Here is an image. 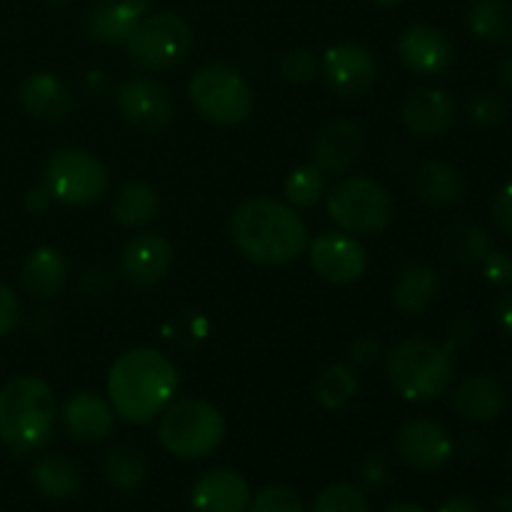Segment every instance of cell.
Segmentation results:
<instances>
[{
    "label": "cell",
    "instance_id": "cell-19",
    "mask_svg": "<svg viewBox=\"0 0 512 512\" xmlns=\"http://www.w3.org/2000/svg\"><path fill=\"white\" fill-rule=\"evenodd\" d=\"M190 500L198 512H245L253 495L243 475L230 468H213L195 480Z\"/></svg>",
    "mask_w": 512,
    "mask_h": 512
},
{
    "label": "cell",
    "instance_id": "cell-37",
    "mask_svg": "<svg viewBox=\"0 0 512 512\" xmlns=\"http://www.w3.org/2000/svg\"><path fill=\"white\" fill-rule=\"evenodd\" d=\"M20 320V300L10 285L0 283V338L10 333Z\"/></svg>",
    "mask_w": 512,
    "mask_h": 512
},
{
    "label": "cell",
    "instance_id": "cell-21",
    "mask_svg": "<svg viewBox=\"0 0 512 512\" xmlns=\"http://www.w3.org/2000/svg\"><path fill=\"white\" fill-rule=\"evenodd\" d=\"M505 405H508V393L503 383L485 373L465 378L453 393L455 413L473 423H490L503 413Z\"/></svg>",
    "mask_w": 512,
    "mask_h": 512
},
{
    "label": "cell",
    "instance_id": "cell-24",
    "mask_svg": "<svg viewBox=\"0 0 512 512\" xmlns=\"http://www.w3.org/2000/svg\"><path fill=\"white\" fill-rule=\"evenodd\" d=\"M413 190L428 205H453L463 198L465 178L455 165L428 160L415 170Z\"/></svg>",
    "mask_w": 512,
    "mask_h": 512
},
{
    "label": "cell",
    "instance_id": "cell-1",
    "mask_svg": "<svg viewBox=\"0 0 512 512\" xmlns=\"http://www.w3.org/2000/svg\"><path fill=\"white\" fill-rule=\"evenodd\" d=\"M178 393V370L160 350L135 348L120 355L108 373V398L125 423H150Z\"/></svg>",
    "mask_w": 512,
    "mask_h": 512
},
{
    "label": "cell",
    "instance_id": "cell-11",
    "mask_svg": "<svg viewBox=\"0 0 512 512\" xmlns=\"http://www.w3.org/2000/svg\"><path fill=\"white\" fill-rule=\"evenodd\" d=\"M320 73L335 95L358 98L373 88L378 63L365 45L340 43L325 50L323 60H320Z\"/></svg>",
    "mask_w": 512,
    "mask_h": 512
},
{
    "label": "cell",
    "instance_id": "cell-22",
    "mask_svg": "<svg viewBox=\"0 0 512 512\" xmlns=\"http://www.w3.org/2000/svg\"><path fill=\"white\" fill-rule=\"evenodd\" d=\"M20 103L28 110L33 118L48 120V123H58L70 113V98L68 88L55 78L53 73H33L20 83Z\"/></svg>",
    "mask_w": 512,
    "mask_h": 512
},
{
    "label": "cell",
    "instance_id": "cell-14",
    "mask_svg": "<svg viewBox=\"0 0 512 512\" xmlns=\"http://www.w3.org/2000/svg\"><path fill=\"white\" fill-rule=\"evenodd\" d=\"M400 63L415 75L433 78L453 65V40L435 25H410L398 38Z\"/></svg>",
    "mask_w": 512,
    "mask_h": 512
},
{
    "label": "cell",
    "instance_id": "cell-32",
    "mask_svg": "<svg viewBox=\"0 0 512 512\" xmlns=\"http://www.w3.org/2000/svg\"><path fill=\"white\" fill-rule=\"evenodd\" d=\"M320 195H323V170L318 165H300L285 180V198L293 208H313Z\"/></svg>",
    "mask_w": 512,
    "mask_h": 512
},
{
    "label": "cell",
    "instance_id": "cell-5",
    "mask_svg": "<svg viewBox=\"0 0 512 512\" xmlns=\"http://www.w3.org/2000/svg\"><path fill=\"white\" fill-rule=\"evenodd\" d=\"M158 438L160 445L175 458H205L223 443V413L208 400H180V403L168 405L163 410Z\"/></svg>",
    "mask_w": 512,
    "mask_h": 512
},
{
    "label": "cell",
    "instance_id": "cell-36",
    "mask_svg": "<svg viewBox=\"0 0 512 512\" xmlns=\"http://www.w3.org/2000/svg\"><path fill=\"white\" fill-rule=\"evenodd\" d=\"M320 73V63L313 53L308 50H290V53L283 55L280 60V75H283L288 83L295 85H305L313 83Z\"/></svg>",
    "mask_w": 512,
    "mask_h": 512
},
{
    "label": "cell",
    "instance_id": "cell-44",
    "mask_svg": "<svg viewBox=\"0 0 512 512\" xmlns=\"http://www.w3.org/2000/svg\"><path fill=\"white\" fill-rule=\"evenodd\" d=\"M50 195H48V190L45 188H33V190H28V195H25V208L30 210V213H45V210H48V203H50Z\"/></svg>",
    "mask_w": 512,
    "mask_h": 512
},
{
    "label": "cell",
    "instance_id": "cell-46",
    "mask_svg": "<svg viewBox=\"0 0 512 512\" xmlns=\"http://www.w3.org/2000/svg\"><path fill=\"white\" fill-rule=\"evenodd\" d=\"M500 83L512 90V53L505 55L503 63H500Z\"/></svg>",
    "mask_w": 512,
    "mask_h": 512
},
{
    "label": "cell",
    "instance_id": "cell-2",
    "mask_svg": "<svg viewBox=\"0 0 512 512\" xmlns=\"http://www.w3.org/2000/svg\"><path fill=\"white\" fill-rule=\"evenodd\" d=\"M230 235L240 253L258 265H285L308 250V228L293 205L248 198L235 208Z\"/></svg>",
    "mask_w": 512,
    "mask_h": 512
},
{
    "label": "cell",
    "instance_id": "cell-39",
    "mask_svg": "<svg viewBox=\"0 0 512 512\" xmlns=\"http://www.w3.org/2000/svg\"><path fill=\"white\" fill-rule=\"evenodd\" d=\"M483 275L493 285L512 283V258L505 253H490L483 260Z\"/></svg>",
    "mask_w": 512,
    "mask_h": 512
},
{
    "label": "cell",
    "instance_id": "cell-43",
    "mask_svg": "<svg viewBox=\"0 0 512 512\" xmlns=\"http://www.w3.org/2000/svg\"><path fill=\"white\" fill-rule=\"evenodd\" d=\"M438 512H483V510H480L478 500L470 498V495H453V498L445 500V503L440 505Z\"/></svg>",
    "mask_w": 512,
    "mask_h": 512
},
{
    "label": "cell",
    "instance_id": "cell-27",
    "mask_svg": "<svg viewBox=\"0 0 512 512\" xmlns=\"http://www.w3.org/2000/svg\"><path fill=\"white\" fill-rule=\"evenodd\" d=\"M438 275L425 265H410L393 285V305L405 315L423 313L438 295Z\"/></svg>",
    "mask_w": 512,
    "mask_h": 512
},
{
    "label": "cell",
    "instance_id": "cell-41",
    "mask_svg": "<svg viewBox=\"0 0 512 512\" xmlns=\"http://www.w3.org/2000/svg\"><path fill=\"white\" fill-rule=\"evenodd\" d=\"M378 353H380V343L373 338H360L350 345V360H353L355 365H363V368H368L370 363H375V360H378Z\"/></svg>",
    "mask_w": 512,
    "mask_h": 512
},
{
    "label": "cell",
    "instance_id": "cell-16",
    "mask_svg": "<svg viewBox=\"0 0 512 512\" xmlns=\"http://www.w3.org/2000/svg\"><path fill=\"white\" fill-rule=\"evenodd\" d=\"M363 155V128L350 118H335L320 128L313 143V165L323 173L343 175Z\"/></svg>",
    "mask_w": 512,
    "mask_h": 512
},
{
    "label": "cell",
    "instance_id": "cell-26",
    "mask_svg": "<svg viewBox=\"0 0 512 512\" xmlns=\"http://www.w3.org/2000/svg\"><path fill=\"white\" fill-rule=\"evenodd\" d=\"M30 480L45 498L65 500L78 493L80 470L73 460L63 455H43L30 468Z\"/></svg>",
    "mask_w": 512,
    "mask_h": 512
},
{
    "label": "cell",
    "instance_id": "cell-20",
    "mask_svg": "<svg viewBox=\"0 0 512 512\" xmlns=\"http://www.w3.org/2000/svg\"><path fill=\"white\" fill-rule=\"evenodd\" d=\"M63 425L70 438L83 443L105 440L115 428V410L95 393H75L63 405Z\"/></svg>",
    "mask_w": 512,
    "mask_h": 512
},
{
    "label": "cell",
    "instance_id": "cell-31",
    "mask_svg": "<svg viewBox=\"0 0 512 512\" xmlns=\"http://www.w3.org/2000/svg\"><path fill=\"white\" fill-rule=\"evenodd\" d=\"M355 395H358V375L345 363L330 365L315 380V400L325 410L343 408Z\"/></svg>",
    "mask_w": 512,
    "mask_h": 512
},
{
    "label": "cell",
    "instance_id": "cell-12",
    "mask_svg": "<svg viewBox=\"0 0 512 512\" xmlns=\"http://www.w3.org/2000/svg\"><path fill=\"white\" fill-rule=\"evenodd\" d=\"M310 268L333 285H348L363 278L368 268L365 248L350 233H323L308 245Z\"/></svg>",
    "mask_w": 512,
    "mask_h": 512
},
{
    "label": "cell",
    "instance_id": "cell-10",
    "mask_svg": "<svg viewBox=\"0 0 512 512\" xmlns=\"http://www.w3.org/2000/svg\"><path fill=\"white\" fill-rule=\"evenodd\" d=\"M118 110L140 133H160L173 120V98L155 78L133 75L118 88Z\"/></svg>",
    "mask_w": 512,
    "mask_h": 512
},
{
    "label": "cell",
    "instance_id": "cell-18",
    "mask_svg": "<svg viewBox=\"0 0 512 512\" xmlns=\"http://www.w3.org/2000/svg\"><path fill=\"white\" fill-rule=\"evenodd\" d=\"M458 105L443 88H418L408 95L403 105L405 128L420 138H438L455 123Z\"/></svg>",
    "mask_w": 512,
    "mask_h": 512
},
{
    "label": "cell",
    "instance_id": "cell-45",
    "mask_svg": "<svg viewBox=\"0 0 512 512\" xmlns=\"http://www.w3.org/2000/svg\"><path fill=\"white\" fill-rule=\"evenodd\" d=\"M473 335H475V325L470 323L468 318H460L458 323L453 325V345L468 343V340L473 338ZM453 345H450V348H453Z\"/></svg>",
    "mask_w": 512,
    "mask_h": 512
},
{
    "label": "cell",
    "instance_id": "cell-47",
    "mask_svg": "<svg viewBox=\"0 0 512 512\" xmlns=\"http://www.w3.org/2000/svg\"><path fill=\"white\" fill-rule=\"evenodd\" d=\"M493 512H512V493H505L500 495V498H495Z\"/></svg>",
    "mask_w": 512,
    "mask_h": 512
},
{
    "label": "cell",
    "instance_id": "cell-4",
    "mask_svg": "<svg viewBox=\"0 0 512 512\" xmlns=\"http://www.w3.org/2000/svg\"><path fill=\"white\" fill-rule=\"evenodd\" d=\"M385 373L395 393L413 403H425L443 395L453 383V350L433 340L405 338L390 348Z\"/></svg>",
    "mask_w": 512,
    "mask_h": 512
},
{
    "label": "cell",
    "instance_id": "cell-6",
    "mask_svg": "<svg viewBox=\"0 0 512 512\" xmlns=\"http://www.w3.org/2000/svg\"><path fill=\"white\" fill-rule=\"evenodd\" d=\"M393 213L390 193L368 175L340 180L328 193V215L350 235L383 233L393 223Z\"/></svg>",
    "mask_w": 512,
    "mask_h": 512
},
{
    "label": "cell",
    "instance_id": "cell-30",
    "mask_svg": "<svg viewBox=\"0 0 512 512\" xmlns=\"http://www.w3.org/2000/svg\"><path fill=\"white\" fill-rule=\"evenodd\" d=\"M105 478L118 490H135L148 478V458L140 448L130 443H120L105 455Z\"/></svg>",
    "mask_w": 512,
    "mask_h": 512
},
{
    "label": "cell",
    "instance_id": "cell-17",
    "mask_svg": "<svg viewBox=\"0 0 512 512\" xmlns=\"http://www.w3.org/2000/svg\"><path fill=\"white\" fill-rule=\"evenodd\" d=\"M148 5L150 0H98L85 10V30L103 45H125Z\"/></svg>",
    "mask_w": 512,
    "mask_h": 512
},
{
    "label": "cell",
    "instance_id": "cell-42",
    "mask_svg": "<svg viewBox=\"0 0 512 512\" xmlns=\"http://www.w3.org/2000/svg\"><path fill=\"white\" fill-rule=\"evenodd\" d=\"M493 313H495V323H498V328L512 338V290H505V293L495 300Z\"/></svg>",
    "mask_w": 512,
    "mask_h": 512
},
{
    "label": "cell",
    "instance_id": "cell-48",
    "mask_svg": "<svg viewBox=\"0 0 512 512\" xmlns=\"http://www.w3.org/2000/svg\"><path fill=\"white\" fill-rule=\"evenodd\" d=\"M385 512H428V510H423L420 505H413V503H400V505H390Z\"/></svg>",
    "mask_w": 512,
    "mask_h": 512
},
{
    "label": "cell",
    "instance_id": "cell-15",
    "mask_svg": "<svg viewBox=\"0 0 512 512\" xmlns=\"http://www.w3.org/2000/svg\"><path fill=\"white\" fill-rule=\"evenodd\" d=\"M173 265V245L165 235H135L120 253V273L135 288H153Z\"/></svg>",
    "mask_w": 512,
    "mask_h": 512
},
{
    "label": "cell",
    "instance_id": "cell-50",
    "mask_svg": "<svg viewBox=\"0 0 512 512\" xmlns=\"http://www.w3.org/2000/svg\"><path fill=\"white\" fill-rule=\"evenodd\" d=\"M48 3H53V5H65V3H70V0H48Z\"/></svg>",
    "mask_w": 512,
    "mask_h": 512
},
{
    "label": "cell",
    "instance_id": "cell-13",
    "mask_svg": "<svg viewBox=\"0 0 512 512\" xmlns=\"http://www.w3.org/2000/svg\"><path fill=\"white\" fill-rule=\"evenodd\" d=\"M395 450L410 468L438 470L453 455V438L445 425L430 418H415L400 425L395 435Z\"/></svg>",
    "mask_w": 512,
    "mask_h": 512
},
{
    "label": "cell",
    "instance_id": "cell-8",
    "mask_svg": "<svg viewBox=\"0 0 512 512\" xmlns=\"http://www.w3.org/2000/svg\"><path fill=\"white\" fill-rule=\"evenodd\" d=\"M108 168L93 153L80 148L55 150L43 168V188L53 200L88 208L108 193Z\"/></svg>",
    "mask_w": 512,
    "mask_h": 512
},
{
    "label": "cell",
    "instance_id": "cell-52",
    "mask_svg": "<svg viewBox=\"0 0 512 512\" xmlns=\"http://www.w3.org/2000/svg\"><path fill=\"white\" fill-rule=\"evenodd\" d=\"M510 373H512V363H510Z\"/></svg>",
    "mask_w": 512,
    "mask_h": 512
},
{
    "label": "cell",
    "instance_id": "cell-28",
    "mask_svg": "<svg viewBox=\"0 0 512 512\" xmlns=\"http://www.w3.org/2000/svg\"><path fill=\"white\" fill-rule=\"evenodd\" d=\"M468 28L485 43L512 40V3L510 0H473L468 8Z\"/></svg>",
    "mask_w": 512,
    "mask_h": 512
},
{
    "label": "cell",
    "instance_id": "cell-25",
    "mask_svg": "<svg viewBox=\"0 0 512 512\" xmlns=\"http://www.w3.org/2000/svg\"><path fill=\"white\" fill-rule=\"evenodd\" d=\"M160 195L145 180H128L118 188L113 200V218L123 228H143L158 215Z\"/></svg>",
    "mask_w": 512,
    "mask_h": 512
},
{
    "label": "cell",
    "instance_id": "cell-49",
    "mask_svg": "<svg viewBox=\"0 0 512 512\" xmlns=\"http://www.w3.org/2000/svg\"><path fill=\"white\" fill-rule=\"evenodd\" d=\"M370 3L383 5V8H393V5H400V3H403V0H370Z\"/></svg>",
    "mask_w": 512,
    "mask_h": 512
},
{
    "label": "cell",
    "instance_id": "cell-33",
    "mask_svg": "<svg viewBox=\"0 0 512 512\" xmlns=\"http://www.w3.org/2000/svg\"><path fill=\"white\" fill-rule=\"evenodd\" d=\"M313 512H370L368 498L353 483H333L315 498Z\"/></svg>",
    "mask_w": 512,
    "mask_h": 512
},
{
    "label": "cell",
    "instance_id": "cell-23",
    "mask_svg": "<svg viewBox=\"0 0 512 512\" xmlns=\"http://www.w3.org/2000/svg\"><path fill=\"white\" fill-rule=\"evenodd\" d=\"M25 293L38 300H50L68 283V263L55 248H38L28 255L20 270Z\"/></svg>",
    "mask_w": 512,
    "mask_h": 512
},
{
    "label": "cell",
    "instance_id": "cell-35",
    "mask_svg": "<svg viewBox=\"0 0 512 512\" xmlns=\"http://www.w3.org/2000/svg\"><path fill=\"white\" fill-rule=\"evenodd\" d=\"M505 115H508V105L498 93L488 90V93H478L470 98L468 118L478 128H495V125L503 123Z\"/></svg>",
    "mask_w": 512,
    "mask_h": 512
},
{
    "label": "cell",
    "instance_id": "cell-40",
    "mask_svg": "<svg viewBox=\"0 0 512 512\" xmlns=\"http://www.w3.org/2000/svg\"><path fill=\"white\" fill-rule=\"evenodd\" d=\"M493 220L508 238H512V180L498 190L493 200Z\"/></svg>",
    "mask_w": 512,
    "mask_h": 512
},
{
    "label": "cell",
    "instance_id": "cell-9",
    "mask_svg": "<svg viewBox=\"0 0 512 512\" xmlns=\"http://www.w3.org/2000/svg\"><path fill=\"white\" fill-rule=\"evenodd\" d=\"M135 65L145 70H168L183 63L193 50V28L175 13L145 15L125 43Z\"/></svg>",
    "mask_w": 512,
    "mask_h": 512
},
{
    "label": "cell",
    "instance_id": "cell-34",
    "mask_svg": "<svg viewBox=\"0 0 512 512\" xmlns=\"http://www.w3.org/2000/svg\"><path fill=\"white\" fill-rule=\"evenodd\" d=\"M245 512H305L303 500L285 485H268L250 500Z\"/></svg>",
    "mask_w": 512,
    "mask_h": 512
},
{
    "label": "cell",
    "instance_id": "cell-7",
    "mask_svg": "<svg viewBox=\"0 0 512 512\" xmlns=\"http://www.w3.org/2000/svg\"><path fill=\"white\" fill-rule=\"evenodd\" d=\"M190 100L205 120L215 125H238L253 113V90L248 80L225 63L203 65L188 83Z\"/></svg>",
    "mask_w": 512,
    "mask_h": 512
},
{
    "label": "cell",
    "instance_id": "cell-29",
    "mask_svg": "<svg viewBox=\"0 0 512 512\" xmlns=\"http://www.w3.org/2000/svg\"><path fill=\"white\" fill-rule=\"evenodd\" d=\"M443 253L450 260L463 265L483 263L490 253H493V240H490L488 230L480 228L475 223H453L443 230Z\"/></svg>",
    "mask_w": 512,
    "mask_h": 512
},
{
    "label": "cell",
    "instance_id": "cell-51",
    "mask_svg": "<svg viewBox=\"0 0 512 512\" xmlns=\"http://www.w3.org/2000/svg\"><path fill=\"white\" fill-rule=\"evenodd\" d=\"M508 468H510V473H512V453H510V458H508Z\"/></svg>",
    "mask_w": 512,
    "mask_h": 512
},
{
    "label": "cell",
    "instance_id": "cell-38",
    "mask_svg": "<svg viewBox=\"0 0 512 512\" xmlns=\"http://www.w3.org/2000/svg\"><path fill=\"white\" fill-rule=\"evenodd\" d=\"M360 483L368 485V488H383V483L388 480V463L380 453H370L363 463L358 465Z\"/></svg>",
    "mask_w": 512,
    "mask_h": 512
},
{
    "label": "cell",
    "instance_id": "cell-3",
    "mask_svg": "<svg viewBox=\"0 0 512 512\" xmlns=\"http://www.w3.org/2000/svg\"><path fill=\"white\" fill-rule=\"evenodd\" d=\"M55 428V395L35 375L15 378L0 390V443L13 455L43 448Z\"/></svg>",
    "mask_w": 512,
    "mask_h": 512
}]
</instances>
